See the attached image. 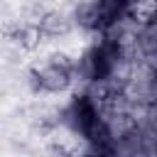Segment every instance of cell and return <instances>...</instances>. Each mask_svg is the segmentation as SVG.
Here are the masks:
<instances>
[{
  "mask_svg": "<svg viewBox=\"0 0 157 157\" xmlns=\"http://www.w3.org/2000/svg\"><path fill=\"white\" fill-rule=\"evenodd\" d=\"M71 76H74V66L66 59V54H52L49 56V64L44 69H39L42 91H49V93L66 91L69 83H71Z\"/></svg>",
  "mask_w": 157,
  "mask_h": 157,
  "instance_id": "1",
  "label": "cell"
},
{
  "mask_svg": "<svg viewBox=\"0 0 157 157\" xmlns=\"http://www.w3.org/2000/svg\"><path fill=\"white\" fill-rule=\"evenodd\" d=\"M37 25H39L44 37H59V34L69 32V20L64 15H59V12H44Z\"/></svg>",
  "mask_w": 157,
  "mask_h": 157,
  "instance_id": "2",
  "label": "cell"
},
{
  "mask_svg": "<svg viewBox=\"0 0 157 157\" xmlns=\"http://www.w3.org/2000/svg\"><path fill=\"white\" fill-rule=\"evenodd\" d=\"M42 37H44V34H42V29H39L37 22H27V25H22V27L15 32L17 44H20L22 49H27V52H34V49L39 47Z\"/></svg>",
  "mask_w": 157,
  "mask_h": 157,
  "instance_id": "3",
  "label": "cell"
}]
</instances>
